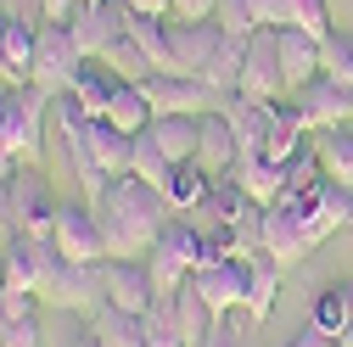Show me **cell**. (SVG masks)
Listing matches in <instances>:
<instances>
[{
    "label": "cell",
    "instance_id": "1",
    "mask_svg": "<svg viewBox=\"0 0 353 347\" xmlns=\"http://www.w3.org/2000/svg\"><path fill=\"white\" fill-rule=\"evenodd\" d=\"M96 219H101V235H107V257H152L157 235L168 230L174 207L157 185L135 180V174H123V180L107 185V196L96 202Z\"/></svg>",
    "mask_w": 353,
    "mask_h": 347
},
{
    "label": "cell",
    "instance_id": "2",
    "mask_svg": "<svg viewBox=\"0 0 353 347\" xmlns=\"http://www.w3.org/2000/svg\"><path fill=\"white\" fill-rule=\"evenodd\" d=\"M46 112H51V96H39L34 84L0 90V146L23 168H39V157H46Z\"/></svg>",
    "mask_w": 353,
    "mask_h": 347
},
{
    "label": "cell",
    "instance_id": "3",
    "mask_svg": "<svg viewBox=\"0 0 353 347\" xmlns=\"http://www.w3.org/2000/svg\"><path fill=\"white\" fill-rule=\"evenodd\" d=\"M196 264H202V235H196V224L185 219V213H174L168 230H163L157 246H152V257H146L152 286H157V302H168L174 291H180V286L196 275Z\"/></svg>",
    "mask_w": 353,
    "mask_h": 347
},
{
    "label": "cell",
    "instance_id": "4",
    "mask_svg": "<svg viewBox=\"0 0 353 347\" xmlns=\"http://www.w3.org/2000/svg\"><path fill=\"white\" fill-rule=\"evenodd\" d=\"M39 297L57 302L68 314H101L107 308V291H101V264H68V257L46 241V286Z\"/></svg>",
    "mask_w": 353,
    "mask_h": 347
},
{
    "label": "cell",
    "instance_id": "5",
    "mask_svg": "<svg viewBox=\"0 0 353 347\" xmlns=\"http://www.w3.org/2000/svg\"><path fill=\"white\" fill-rule=\"evenodd\" d=\"M84 62H90V56L73 45V34H68L62 23H46V28H39V45H34V73H28V84H34L39 96L57 101V96L73 90V78L84 73Z\"/></svg>",
    "mask_w": 353,
    "mask_h": 347
},
{
    "label": "cell",
    "instance_id": "6",
    "mask_svg": "<svg viewBox=\"0 0 353 347\" xmlns=\"http://www.w3.org/2000/svg\"><path fill=\"white\" fill-rule=\"evenodd\" d=\"M6 202H12V224L34 241H51L57 235V213L62 202L51 196V180L39 168H17L12 180H6Z\"/></svg>",
    "mask_w": 353,
    "mask_h": 347
},
{
    "label": "cell",
    "instance_id": "7",
    "mask_svg": "<svg viewBox=\"0 0 353 347\" xmlns=\"http://www.w3.org/2000/svg\"><path fill=\"white\" fill-rule=\"evenodd\" d=\"M247 101H263L275 107L286 101V78H281V51H275V28H258L247 34V56H241V90Z\"/></svg>",
    "mask_w": 353,
    "mask_h": 347
},
{
    "label": "cell",
    "instance_id": "8",
    "mask_svg": "<svg viewBox=\"0 0 353 347\" xmlns=\"http://www.w3.org/2000/svg\"><path fill=\"white\" fill-rule=\"evenodd\" d=\"M51 246L68 257V264H107V235H101L96 207L90 202H62Z\"/></svg>",
    "mask_w": 353,
    "mask_h": 347
},
{
    "label": "cell",
    "instance_id": "9",
    "mask_svg": "<svg viewBox=\"0 0 353 347\" xmlns=\"http://www.w3.org/2000/svg\"><path fill=\"white\" fill-rule=\"evenodd\" d=\"M320 241H314V230H308V219H297V213H286V207H263V219H258V252L270 257L275 269H292L297 257H308Z\"/></svg>",
    "mask_w": 353,
    "mask_h": 347
},
{
    "label": "cell",
    "instance_id": "10",
    "mask_svg": "<svg viewBox=\"0 0 353 347\" xmlns=\"http://www.w3.org/2000/svg\"><path fill=\"white\" fill-rule=\"evenodd\" d=\"M225 28L219 23H168V67L163 73H174V78H202L208 73V62H213V51L225 45Z\"/></svg>",
    "mask_w": 353,
    "mask_h": 347
},
{
    "label": "cell",
    "instance_id": "11",
    "mask_svg": "<svg viewBox=\"0 0 353 347\" xmlns=\"http://www.w3.org/2000/svg\"><path fill=\"white\" fill-rule=\"evenodd\" d=\"M101 291H107V308H123V314H152L157 308V286H152V269L141 257H107Z\"/></svg>",
    "mask_w": 353,
    "mask_h": 347
},
{
    "label": "cell",
    "instance_id": "12",
    "mask_svg": "<svg viewBox=\"0 0 353 347\" xmlns=\"http://www.w3.org/2000/svg\"><path fill=\"white\" fill-rule=\"evenodd\" d=\"M68 34H73V45L84 56H101L107 45H118V39L129 34V6L123 0H96V6H79L68 17Z\"/></svg>",
    "mask_w": 353,
    "mask_h": 347
},
{
    "label": "cell",
    "instance_id": "13",
    "mask_svg": "<svg viewBox=\"0 0 353 347\" xmlns=\"http://www.w3.org/2000/svg\"><path fill=\"white\" fill-rule=\"evenodd\" d=\"M247 275H252V257H225V264H202L191 280L213 314H236L247 302Z\"/></svg>",
    "mask_w": 353,
    "mask_h": 347
},
{
    "label": "cell",
    "instance_id": "14",
    "mask_svg": "<svg viewBox=\"0 0 353 347\" xmlns=\"http://www.w3.org/2000/svg\"><path fill=\"white\" fill-rule=\"evenodd\" d=\"M320 45H325V39L303 34V28H275V51H281V78H286V96L308 90V84H314V78L325 73Z\"/></svg>",
    "mask_w": 353,
    "mask_h": 347
},
{
    "label": "cell",
    "instance_id": "15",
    "mask_svg": "<svg viewBox=\"0 0 353 347\" xmlns=\"http://www.w3.org/2000/svg\"><path fill=\"white\" fill-rule=\"evenodd\" d=\"M292 101L303 107V118H308V129H314V135H325V129H353V90L331 84L325 73L308 84V90H297Z\"/></svg>",
    "mask_w": 353,
    "mask_h": 347
},
{
    "label": "cell",
    "instance_id": "16",
    "mask_svg": "<svg viewBox=\"0 0 353 347\" xmlns=\"http://www.w3.org/2000/svg\"><path fill=\"white\" fill-rule=\"evenodd\" d=\"M141 90H146V101H152L157 118H202V112H208V84H202V78L152 73Z\"/></svg>",
    "mask_w": 353,
    "mask_h": 347
},
{
    "label": "cell",
    "instance_id": "17",
    "mask_svg": "<svg viewBox=\"0 0 353 347\" xmlns=\"http://www.w3.org/2000/svg\"><path fill=\"white\" fill-rule=\"evenodd\" d=\"M196 162L208 168V180H225V174H236V162H241V146H236V129H230L225 107H208V112H202Z\"/></svg>",
    "mask_w": 353,
    "mask_h": 347
},
{
    "label": "cell",
    "instance_id": "18",
    "mask_svg": "<svg viewBox=\"0 0 353 347\" xmlns=\"http://www.w3.org/2000/svg\"><path fill=\"white\" fill-rule=\"evenodd\" d=\"M84 146H90V157H96V168L107 174V180H123V174L135 168V135L112 129L107 118H90V123H84Z\"/></svg>",
    "mask_w": 353,
    "mask_h": 347
},
{
    "label": "cell",
    "instance_id": "19",
    "mask_svg": "<svg viewBox=\"0 0 353 347\" xmlns=\"http://www.w3.org/2000/svg\"><path fill=\"white\" fill-rule=\"evenodd\" d=\"M225 118H230V129H236L241 157H263V146H270V135H275V107L247 101V96H230V101H225Z\"/></svg>",
    "mask_w": 353,
    "mask_h": 347
},
{
    "label": "cell",
    "instance_id": "20",
    "mask_svg": "<svg viewBox=\"0 0 353 347\" xmlns=\"http://www.w3.org/2000/svg\"><path fill=\"white\" fill-rule=\"evenodd\" d=\"M118 90H123V78H118L101 56H90V62H84V73L73 78V90H68V96L84 107V118H107V107H112Z\"/></svg>",
    "mask_w": 353,
    "mask_h": 347
},
{
    "label": "cell",
    "instance_id": "21",
    "mask_svg": "<svg viewBox=\"0 0 353 347\" xmlns=\"http://www.w3.org/2000/svg\"><path fill=\"white\" fill-rule=\"evenodd\" d=\"M146 135L157 140V151L180 168V162H196V140H202V118H152Z\"/></svg>",
    "mask_w": 353,
    "mask_h": 347
},
{
    "label": "cell",
    "instance_id": "22",
    "mask_svg": "<svg viewBox=\"0 0 353 347\" xmlns=\"http://www.w3.org/2000/svg\"><path fill=\"white\" fill-rule=\"evenodd\" d=\"M314 162L331 185L353 191V129H325V135H314Z\"/></svg>",
    "mask_w": 353,
    "mask_h": 347
},
{
    "label": "cell",
    "instance_id": "23",
    "mask_svg": "<svg viewBox=\"0 0 353 347\" xmlns=\"http://www.w3.org/2000/svg\"><path fill=\"white\" fill-rule=\"evenodd\" d=\"M236 180H241V191H247L258 207H275L281 191H286V168L270 162V157H241V162H236Z\"/></svg>",
    "mask_w": 353,
    "mask_h": 347
},
{
    "label": "cell",
    "instance_id": "24",
    "mask_svg": "<svg viewBox=\"0 0 353 347\" xmlns=\"http://www.w3.org/2000/svg\"><path fill=\"white\" fill-rule=\"evenodd\" d=\"M174 302V325H180V336H185V347H202V336L213 330V308L202 302V291H196V280H185L180 291L168 297Z\"/></svg>",
    "mask_w": 353,
    "mask_h": 347
},
{
    "label": "cell",
    "instance_id": "25",
    "mask_svg": "<svg viewBox=\"0 0 353 347\" xmlns=\"http://www.w3.org/2000/svg\"><path fill=\"white\" fill-rule=\"evenodd\" d=\"M308 325L336 341V336L353 325V286H325V291L314 297V308H308Z\"/></svg>",
    "mask_w": 353,
    "mask_h": 347
},
{
    "label": "cell",
    "instance_id": "26",
    "mask_svg": "<svg viewBox=\"0 0 353 347\" xmlns=\"http://www.w3.org/2000/svg\"><path fill=\"white\" fill-rule=\"evenodd\" d=\"M90 336H96V347H146V325H141V314H123V308H101V314H90Z\"/></svg>",
    "mask_w": 353,
    "mask_h": 347
},
{
    "label": "cell",
    "instance_id": "27",
    "mask_svg": "<svg viewBox=\"0 0 353 347\" xmlns=\"http://www.w3.org/2000/svg\"><path fill=\"white\" fill-rule=\"evenodd\" d=\"M275 297H281V269L270 264V257H252V275H247V302H241V308H247V319H252V325H263V319L275 314Z\"/></svg>",
    "mask_w": 353,
    "mask_h": 347
},
{
    "label": "cell",
    "instance_id": "28",
    "mask_svg": "<svg viewBox=\"0 0 353 347\" xmlns=\"http://www.w3.org/2000/svg\"><path fill=\"white\" fill-rule=\"evenodd\" d=\"M152 118H157V112H152V101H146L141 84H123V90L112 96V107H107V123H112V129H123V135H141Z\"/></svg>",
    "mask_w": 353,
    "mask_h": 347
},
{
    "label": "cell",
    "instance_id": "29",
    "mask_svg": "<svg viewBox=\"0 0 353 347\" xmlns=\"http://www.w3.org/2000/svg\"><path fill=\"white\" fill-rule=\"evenodd\" d=\"M208 185H213V180H208V168H202V162H180V168L168 174L163 196H168V207H174V213H191V207L208 196Z\"/></svg>",
    "mask_w": 353,
    "mask_h": 347
},
{
    "label": "cell",
    "instance_id": "30",
    "mask_svg": "<svg viewBox=\"0 0 353 347\" xmlns=\"http://www.w3.org/2000/svg\"><path fill=\"white\" fill-rule=\"evenodd\" d=\"M241 56H247V39H225V45L213 51V62H208L202 84H208V90L236 96V90H241Z\"/></svg>",
    "mask_w": 353,
    "mask_h": 347
},
{
    "label": "cell",
    "instance_id": "31",
    "mask_svg": "<svg viewBox=\"0 0 353 347\" xmlns=\"http://www.w3.org/2000/svg\"><path fill=\"white\" fill-rule=\"evenodd\" d=\"M101 62H107V67H112L123 84H146V78L157 73V67H152V56H146V51H141L129 34L118 39V45H107V51H101Z\"/></svg>",
    "mask_w": 353,
    "mask_h": 347
},
{
    "label": "cell",
    "instance_id": "32",
    "mask_svg": "<svg viewBox=\"0 0 353 347\" xmlns=\"http://www.w3.org/2000/svg\"><path fill=\"white\" fill-rule=\"evenodd\" d=\"M129 39L152 56V67L163 73L168 67V23L163 17H141V12H129Z\"/></svg>",
    "mask_w": 353,
    "mask_h": 347
},
{
    "label": "cell",
    "instance_id": "33",
    "mask_svg": "<svg viewBox=\"0 0 353 347\" xmlns=\"http://www.w3.org/2000/svg\"><path fill=\"white\" fill-rule=\"evenodd\" d=\"M129 174H135V180H146V185H168V174H174V162L157 151V140L146 135V129H141V135H135V168H129Z\"/></svg>",
    "mask_w": 353,
    "mask_h": 347
},
{
    "label": "cell",
    "instance_id": "34",
    "mask_svg": "<svg viewBox=\"0 0 353 347\" xmlns=\"http://www.w3.org/2000/svg\"><path fill=\"white\" fill-rule=\"evenodd\" d=\"M320 62H325V78L342 84V90H353V34H331L320 45Z\"/></svg>",
    "mask_w": 353,
    "mask_h": 347
},
{
    "label": "cell",
    "instance_id": "35",
    "mask_svg": "<svg viewBox=\"0 0 353 347\" xmlns=\"http://www.w3.org/2000/svg\"><path fill=\"white\" fill-rule=\"evenodd\" d=\"M286 28H303V34H314V39H331L325 0H286Z\"/></svg>",
    "mask_w": 353,
    "mask_h": 347
},
{
    "label": "cell",
    "instance_id": "36",
    "mask_svg": "<svg viewBox=\"0 0 353 347\" xmlns=\"http://www.w3.org/2000/svg\"><path fill=\"white\" fill-rule=\"evenodd\" d=\"M141 325H146V347H185L180 325H174V302H157L152 314H141Z\"/></svg>",
    "mask_w": 353,
    "mask_h": 347
},
{
    "label": "cell",
    "instance_id": "37",
    "mask_svg": "<svg viewBox=\"0 0 353 347\" xmlns=\"http://www.w3.org/2000/svg\"><path fill=\"white\" fill-rule=\"evenodd\" d=\"M213 23L225 28L230 39H247V34H258V23H252V6H247V0H219Z\"/></svg>",
    "mask_w": 353,
    "mask_h": 347
},
{
    "label": "cell",
    "instance_id": "38",
    "mask_svg": "<svg viewBox=\"0 0 353 347\" xmlns=\"http://www.w3.org/2000/svg\"><path fill=\"white\" fill-rule=\"evenodd\" d=\"M202 347H247V336L236 330V314H213V330L202 336Z\"/></svg>",
    "mask_w": 353,
    "mask_h": 347
},
{
    "label": "cell",
    "instance_id": "39",
    "mask_svg": "<svg viewBox=\"0 0 353 347\" xmlns=\"http://www.w3.org/2000/svg\"><path fill=\"white\" fill-rule=\"evenodd\" d=\"M258 28H286V0H247Z\"/></svg>",
    "mask_w": 353,
    "mask_h": 347
},
{
    "label": "cell",
    "instance_id": "40",
    "mask_svg": "<svg viewBox=\"0 0 353 347\" xmlns=\"http://www.w3.org/2000/svg\"><path fill=\"white\" fill-rule=\"evenodd\" d=\"M219 0H174V23H213Z\"/></svg>",
    "mask_w": 353,
    "mask_h": 347
},
{
    "label": "cell",
    "instance_id": "41",
    "mask_svg": "<svg viewBox=\"0 0 353 347\" xmlns=\"http://www.w3.org/2000/svg\"><path fill=\"white\" fill-rule=\"evenodd\" d=\"M0 347H39V319L28 314V319H17L12 330H6V341H0Z\"/></svg>",
    "mask_w": 353,
    "mask_h": 347
},
{
    "label": "cell",
    "instance_id": "42",
    "mask_svg": "<svg viewBox=\"0 0 353 347\" xmlns=\"http://www.w3.org/2000/svg\"><path fill=\"white\" fill-rule=\"evenodd\" d=\"M129 12H141V17H163V23H174V0H123Z\"/></svg>",
    "mask_w": 353,
    "mask_h": 347
},
{
    "label": "cell",
    "instance_id": "43",
    "mask_svg": "<svg viewBox=\"0 0 353 347\" xmlns=\"http://www.w3.org/2000/svg\"><path fill=\"white\" fill-rule=\"evenodd\" d=\"M39 6H46V23H62L68 28V17L79 12V0H39Z\"/></svg>",
    "mask_w": 353,
    "mask_h": 347
},
{
    "label": "cell",
    "instance_id": "44",
    "mask_svg": "<svg viewBox=\"0 0 353 347\" xmlns=\"http://www.w3.org/2000/svg\"><path fill=\"white\" fill-rule=\"evenodd\" d=\"M281 347H331V336H320L314 325H308L303 336H292V341H281Z\"/></svg>",
    "mask_w": 353,
    "mask_h": 347
},
{
    "label": "cell",
    "instance_id": "45",
    "mask_svg": "<svg viewBox=\"0 0 353 347\" xmlns=\"http://www.w3.org/2000/svg\"><path fill=\"white\" fill-rule=\"evenodd\" d=\"M17 168H23V162H17V157H12L6 146H0V185H6V180H12V174H17Z\"/></svg>",
    "mask_w": 353,
    "mask_h": 347
},
{
    "label": "cell",
    "instance_id": "46",
    "mask_svg": "<svg viewBox=\"0 0 353 347\" xmlns=\"http://www.w3.org/2000/svg\"><path fill=\"white\" fill-rule=\"evenodd\" d=\"M12 325H17V319H12L6 308H0V341H6V330H12Z\"/></svg>",
    "mask_w": 353,
    "mask_h": 347
},
{
    "label": "cell",
    "instance_id": "47",
    "mask_svg": "<svg viewBox=\"0 0 353 347\" xmlns=\"http://www.w3.org/2000/svg\"><path fill=\"white\" fill-rule=\"evenodd\" d=\"M336 347H353V325H347V330H342V336H336Z\"/></svg>",
    "mask_w": 353,
    "mask_h": 347
},
{
    "label": "cell",
    "instance_id": "48",
    "mask_svg": "<svg viewBox=\"0 0 353 347\" xmlns=\"http://www.w3.org/2000/svg\"><path fill=\"white\" fill-rule=\"evenodd\" d=\"M73 347H96V336H90V330H84V336H79V341H73Z\"/></svg>",
    "mask_w": 353,
    "mask_h": 347
},
{
    "label": "cell",
    "instance_id": "49",
    "mask_svg": "<svg viewBox=\"0 0 353 347\" xmlns=\"http://www.w3.org/2000/svg\"><path fill=\"white\" fill-rule=\"evenodd\" d=\"M0 286H6V246H0Z\"/></svg>",
    "mask_w": 353,
    "mask_h": 347
},
{
    "label": "cell",
    "instance_id": "50",
    "mask_svg": "<svg viewBox=\"0 0 353 347\" xmlns=\"http://www.w3.org/2000/svg\"><path fill=\"white\" fill-rule=\"evenodd\" d=\"M0 34H6V6H0Z\"/></svg>",
    "mask_w": 353,
    "mask_h": 347
},
{
    "label": "cell",
    "instance_id": "51",
    "mask_svg": "<svg viewBox=\"0 0 353 347\" xmlns=\"http://www.w3.org/2000/svg\"><path fill=\"white\" fill-rule=\"evenodd\" d=\"M347 230H353V213H347Z\"/></svg>",
    "mask_w": 353,
    "mask_h": 347
},
{
    "label": "cell",
    "instance_id": "52",
    "mask_svg": "<svg viewBox=\"0 0 353 347\" xmlns=\"http://www.w3.org/2000/svg\"><path fill=\"white\" fill-rule=\"evenodd\" d=\"M331 347H336V341H331Z\"/></svg>",
    "mask_w": 353,
    "mask_h": 347
}]
</instances>
